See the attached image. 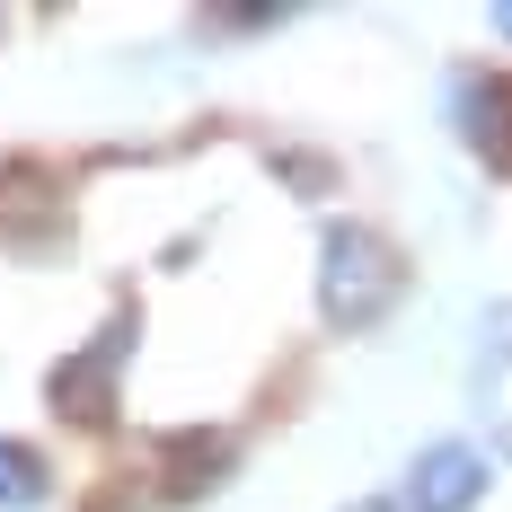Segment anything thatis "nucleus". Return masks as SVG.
<instances>
[{
  "instance_id": "nucleus-4",
  "label": "nucleus",
  "mask_w": 512,
  "mask_h": 512,
  "mask_svg": "<svg viewBox=\"0 0 512 512\" xmlns=\"http://www.w3.org/2000/svg\"><path fill=\"white\" fill-rule=\"evenodd\" d=\"M460 133H468V151L486 159V168H512V80L504 71L460 80Z\"/></svg>"
},
{
  "instance_id": "nucleus-5",
  "label": "nucleus",
  "mask_w": 512,
  "mask_h": 512,
  "mask_svg": "<svg viewBox=\"0 0 512 512\" xmlns=\"http://www.w3.org/2000/svg\"><path fill=\"white\" fill-rule=\"evenodd\" d=\"M45 486H53V468L36 442H9L0 433V512H36L45 504Z\"/></svg>"
},
{
  "instance_id": "nucleus-1",
  "label": "nucleus",
  "mask_w": 512,
  "mask_h": 512,
  "mask_svg": "<svg viewBox=\"0 0 512 512\" xmlns=\"http://www.w3.org/2000/svg\"><path fill=\"white\" fill-rule=\"evenodd\" d=\"M398 292H407V265H398V248H389L380 230L336 221V230L318 239V309H327V327L362 336V327H380V318L398 309Z\"/></svg>"
},
{
  "instance_id": "nucleus-7",
  "label": "nucleus",
  "mask_w": 512,
  "mask_h": 512,
  "mask_svg": "<svg viewBox=\"0 0 512 512\" xmlns=\"http://www.w3.org/2000/svg\"><path fill=\"white\" fill-rule=\"evenodd\" d=\"M495 36H504V45H512V0H504V9H495Z\"/></svg>"
},
{
  "instance_id": "nucleus-2",
  "label": "nucleus",
  "mask_w": 512,
  "mask_h": 512,
  "mask_svg": "<svg viewBox=\"0 0 512 512\" xmlns=\"http://www.w3.org/2000/svg\"><path fill=\"white\" fill-rule=\"evenodd\" d=\"M133 336H142V318L115 309L71 362H53L45 389H53V407L71 415V424H115V380H124V362H133Z\"/></svg>"
},
{
  "instance_id": "nucleus-6",
  "label": "nucleus",
  "mask_w": 512,
  "mask_h": 512,
  "mask_svg": "<svg viewBox=\"0 0 512 512\" xmlns=\"http://www.w3.org/2000/svg\"><path fill=\"white\" fill-rule=\"evenodd\" d=\"M212 477H230V442L221 433H186L177 451H168V495H212Z\"/></svg>"
},
{
  "instance_id": "nucleus-3",
  "label": "nucleus",
  "mask_w": 512,
  "mask_h": 512,
  "mask_svg": "<svg viewBox=\"0 0 512 512\" xmlns=\"http://www.w3.org/2000/svg\"><path fill=\"white\" fill-rule=\"evenodd\" d=\"M477 495H486V460L468 442H433L407 468V512H477Z\"/></svg>"
}]
</instances>
